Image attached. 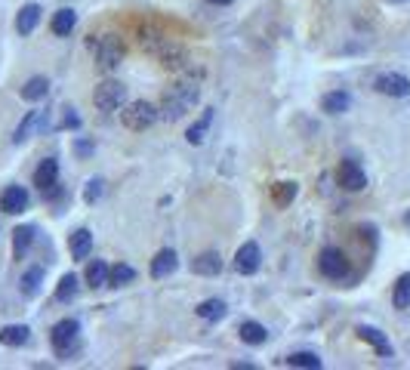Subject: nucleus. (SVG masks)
I'll list each match as a JSON object with an SVG mask.
<instances>
[{
    "instance_id": "8",
    "label": "nucleus",
    "mask_w": 410,
    "mask_h": 370,
    "mask_svg": "<svg viewBox=\"0 0 410 370\" xmlns=\"http://www.w3.org/2000/svg\"><path fill=\"white\" fill-rule=\"evenodd\" d=\"M47 124H49V118H47V111H28L25 118H22V124L16 127V136H13V142L16 145H22V142H28L31 136H38V133L47 130Z\"/></svg>"
},
{
    "instance_id": "17",
    "label": "nucleus",
    "mask_w": 410,
    "mask_h": 370,
    "mask_svg": "<svg viewBox=\"0 0 410 370\" xmlns=\"http://www.w3.org/2000/svg\"><path fill=\"white\" fill-rule=\"evenodd\" d=\"M210 124H213V108H204V111H200V118L189 127L185 139H189L191 145H200V142L207 139V133H210Z\"/></svg>"
},
{
    "instance_id": "39",
    "label": "nucleus",
    "mask_w": 410,
    "mask_h": 370,
    "mask_svg": "<svg viewBox=\"0 0 410 370\" xmlns=\"http://www.w3.org/2000/svg\"><path fill=\"white\" fill-rule=\"evenodd\" d=\"M395 3H401V0H395Z\"/></svg>"
},
{
    "instance_id": "28",
    "label": "nucleus",
    "mask_w": 410,
    "mask_h": 370,
    "mask_svg": "<svg viewBox=\"0 0 410 370\" xmlns=\"http://www.w3.org/2000/svg\"><path fill=\"white\" fill-rule=\"evenodd\" d=\"M77 290H81L77 275H62L59 278V287H56V300H59V303H71L77 296Z\"/></svg>"
},
{
    "instance_id": "15",
    "label": "nucleus",
    "mask_w": 410,
    "mask_h": 370,
    "mask_svg": "<svg viewBox=\"0 0 410 370\" xmlns=\"http://www.w3.org/2000/svg\"><path fill=\"white\" fill-rule=\"evenodd\" d=\"M191 272L194 275H204V278H213V275H219L222 272V259H219V253H200V256H194L191 259Z\"/></svg>"
},
{
    "instance_id": "2",
    "label": "nucleus",
    "mask_w": 410,
    "mask_h": 370,
    "mask_svg": "<svg viewBox=\"0 0 410 370\" xmlns=\"http://www.w3.org/2000/svg\"><path fill=\"white\" fill-rule=\"evenodd\" d=\"M198 99H200V90H198V83H191V81H179L176 87H170L167 92H164V99H161V118L164 120H182L189 111L198 105Z\"/></svg>"
},
{
    "instance_id": "14",
    "label": "nucleus",
    "mask_w": 410,
    "mask_h": 370,
    "mask_svg": "<svg viewBox=\"0 0 410 370\" xmlns=\"http://www.w3.org/2000/svg\"><path fill=\"white\" fill-rule=\"evenodd\" d=\"M28 207V191L22 188V185H10V188L0 195V210L10 213V216H16V213H22Z\"/></svg>"
},
{
    "instance_id": "12",
    "label": "nucleus",
    "mask_w": 410,
    "mask_h": 370,
    "mask_svg": "<svg viewBox=\"0 0 410 370\" xmlns=\"http://www.w3.org/2000/svg\"><path fill=\"white\" fill-rule=\"evenodd\" d=\"M355 333H358V339H364L367 346H373V352H377V355H383V358H392V343L386 339V333H383V330L361 324Z\"/></svg>"
},
{
    "instance_id": "25",
    "label": "nucleus",
    "mask_w": 410,
    "mask_h": 370,
    "mask_svg": "<svg viewBox=\"0 0 410 370\" xmlns=\"http://www.w3.org/2000/svg\"><path fill=\"white\" fill-rule=\"evenodd\" d=\"M40 284H43V268H40V266H31L25 275H22V281H19L22 296H38Z\"/></svg>"
},
{
    "instance_id": "31",
    "label": "nucleus",
    "mask_w": 410,
    "mask_h": 370,
    "mask_svg": "<svg viewBox=\"0 0 410 370\" xmlns=\"http://www.w3.org/2000/svg\"><path fill=\"white\" fill-rule=\"evenodd\" d=\"M392 303H395V309H407V305H410V272L401 275L398 281H395Z\"/></svg>"
},
{
    "instance_id": "30",
    "label": "nucleus",
    "mask_w": 410,
    "mask_h": 370,
    "mask_svg": "<svg viewBox=\"0 0 410 370\" xmlns=\"http://www.w3.org/2000/svg\"><path fill=\"white\" fill-rule=\"evenodd\" d=\"M129 281H136V268L127 266V262H118V266L108 272V287H124Z\"/></svg>"
},
{
    "instance_id": "6",
    "label": "nucleus",
    "mask_w": 410,
    "mask_h": 370,
    "mask_svg": "<svg viewBox=\"0 0 410 370\" xmlns=\"http://www.w3.org/2000/svg\"><path fill=\"white\" fill-rule=\"evenodd\" d=\"M77 333H81V324H77L74 318H62V321L49 330V343H53V348L59 352V358L71 355V348H74V343H77Z\"/></svg>"
},
{
    "instance_id": "29",
    "label": "nucleus",
    "mask_w": 410,
    "mask_h": 370,
    "mask_svg": "<svg viewBox=\"0 0 410 370\" xmlns=\"http://www.w3.org/2000/svg\"><path fill=\"white\" fill-rule=\"evenodd\" d=\"M226 312H228V305L222 300H204L198 305V315L204 318V321H222V318H226Z\"/></svg>"
},
{
    "instance_id": "38",
    "label": "nucleus",
    "mask_w": 410,
    "mask_h": 370,
    "mask_svg": "<svg viewBox=\"0 0 410 370\" xmlns=\"http://www.w3.org/2000/svg\"><path fill=\"white\" fill-rule=\"evenodd\" d=\"M404 225H407V229H410V213H407V216H404Z\"/></svg>"
},
{
    "instance_id": "35",
    "label": "nucleus",
    "mask_w": 410,
    "mask_h": 370,
    "mask_svg": "<svg viewBox=\"0 0 410 370\" xmlns=\"http://www.w3.org/2000/svg\"><path fill=\"white\" fill-rule=\"evenodd\" d=\"M62 130H77L81 127V118H77V111L74 108H62Z\"/></svg>"
},
{
    "instance_id": "24",
    "label": "nucleus",
    "mask_w": 410,
    "mask_h": 370,
    "mask_svg": "<svg viewBox=\"0 0 410 370\" xmlns=\"http://www.w3.org/2000/svg\"><path fill=\"white\" fill-rule=\"evenodd\" d=\"M28 339H31V330L25 324H10L0 330V343L3 346H25Z\"/></svg>"
},
{
    "instance_id": "34",
    "label": "nucleus",
    "mask_w": 410,
    "mask_h": 370,
    "mask_svg": "<svg viewBox=\"0 0 410 370\" xmlns=\"http://www.w3.org/2000/svg\"><path fill=\"white\" fill-rule=\"evenodd\" d=\"M99 198H102V179H90L84 188V201L86 204H96Z\"/></svg>"
},
{
    "instance_id": "20",
    "label": "nucleus",
    "mask_w": 410,
    "mask_h": 370,
    "mask_svg": "<svg viewBox=\"0 0 410 370\" xmlns=\"http://www.w3.org/2000/svg\"><path fill=\"white\" fill-rule=\"evenodd\" d=\"M349 105H352V96L345 90L327 92V96L321 99V108L327 111V115H342V111H349Z\"/></svg>"
},
{
    "instance_id": "4",
    "label": "nucleus",
    "mask_w": 410,
    "mask_h": 370,
    "mask_svg": "<svg viewBox=\"0 0 410 370\" xmlns=\"http://www.w3.org/2000/svg\"><path fill=\"white\" fill-rule=\"evenodd\" d=\"M161 118V111L155 108L151 102H145V99H139V102H129L124 111H120V124L127 127V130H133V133H142V130H148L155 120Z\"/></svg>"
},
{
    "instance_id": "10",
    "label": "nucleus",
    "mask_w": 410,
    "mask_h": 370,
    "mask_svg": "<svg viewBox=\"0 0 410 370\" xmlns=\"http://www.w3.org/2000/svg\"><path fill=\"white\" fill-rule=\"evenodd\" d=\"M259 266H262V250H259L256 241H247L235 256V272L237 275H256Z\"/></svg>"
},
{
    "instance_id": "33",
    "label": "nucleus",
    "mask_w": 410,
    "mask_h": 370,
    "mask_svg": "<svg viewBox=\"0 0 410 370\" xmlns=\"http://www.w3.org/2000/svg\"><path fill=\"white\" fill-rule=\"evenodd\" d=\"M297 182H278L275 188H271V198H275V204L278 207H287V204L293 201V198H297Z\"/></svg>"
},
{
    "instance_id": "27",
    "label": "nucleus",
    "mask_w": 410,
    "mask_h": 370,
    "mask_svg": "<svg viewBox=\"0 0 410 370\" xmlns=\"http://www.w3.org/2000/svg\"><path fill=\"white\" fill-rule=\"evenodd\" d=\"M108 272H111V268H108L102 259H96V262H90V266H86L84 278H86V284L96 290V287H108Z\"/></svg>"
},
{
    "instance_id": "26",
    "label": "nucleus",
    "mask_w": 410,
    "mask_h": 370,
    "mask_svg": "<svg viewBox=\"0 0 410 370\" xmlns=\"http://www.w3.org/2000/svg\"><path fill=\"white\" fill-rule=\"evenodd\" d=\"M47 92H49L47 77H31V81L22 87V99H25V102H40V99H47Z\"/></svg>"
},
{
    "instance_id": "3",
    "label": "nucleus",
    "mask_w": 410,
    "mask_h": 370,
    "mask_svg": "<svg viewBox=\"0 0 410 370\" xmlns=\"http://www.w3.org/2000/svg\"><path fill=\"white\" fill-rule=\"evenodd\" d=\"M90 49L96 53V62L102 71H114L124 59V40L118 34H102L99 40H90Z\"/></svg>"
},
{
    "instance_id": "37",
    "label": "nucleus",
    "mask_w": 410,
    "mask_h": 370,
    "mask_svg": "<svg viewBox=\"0 0 410 370\" xmlns=\"http://www.w3.org/2000/svg\"><path fill=\"white\" fill-rule=\"evenodd\" d=\"M210 3H216V6H228L232 0H210Z\"/></svg>"
},
{
    "instance_id": "5",
    "label": "nucleus",
    "mask_w": 410,
    "mask_h": 370,
    "mask_svg": "<svg viewBox=\"0 0 410 370\" xmlns=\"http://www.w3.org/2000/svg\"><path fill=\"white\" fill-rule=\"evenodd\" d=\"M93 102L99 111H118L127 102V87L120 81H102L93 92Z\"/></svg>"
},
{
    "instance_id": "1",
    "label": "nucleus",
    "mask_w": 410,
    "mask_h": 370,
    "mask_svg": "<svg viewBox=\"0 0 410 370\" xmlns=\"http://www.w3.org/2000/svg\"><path fill=\"white\" fill-rule=\"evenodd\" d=\"M139 44L148 56H155L164 68H185V47L179 40H173L170 34L155 31V28H142Z\"/></svg>"
},
{
    "instance_id": "7",
    "label": "nucleus",
    "mask_w": 410,
    "mask_h": 370,
    "mask_svg": "<svg viewBox=\"0 0 410 370\" xmlns=\"http://www.w3.org/2000/svg\"><path fill=\"white\" fill-rule=\"evenodd\" d=\"M318 268H321L324 278L340 281V278L349 275V259H345V253L336 250V247H324L321 256H318Z\"/></svg>"
},
{
    "instance_id": "19",
    "label": "nucleus",
    "mask_w": 410,
    "mask_h": 370,
    "mask_svg": "<svg viewBox=\"0 0 410 370\" xmlns=\"http://www.w3.org/2000/svg\"><path fill=\"white\" fill-rule=\"evenodd\" d=\"M176 266H179V259H176V253L173 250H161L151 259V278H167L176 272Z\"/></svg>"
},
{
    "instance_id": "22",
    "label": "nucleus",
    "mask_w": 410,
    "mask_h": 370,
    "mask_svg": "<svg viewBox=\"0 0 410 370\" xmlns=\"http://www.w3.org/2000/svg\"><path fill=\"white\" fill-rule=\"evenodd\" d=\"M31 244H34V225H19L13 232V256L22 259V256L31 250Z\"/></svg>"
},
{
    "instance_id": "23",
    "label": "nucleus",
    "mask_w": 410,
    "mask_h": 370,
    "mask_svg": "<svg viewBox=\"0 0 410 370\" xmlns=\"http://www.w3.org/2000/svg\"><path fill=\"white\" fill-rule=\"evenodd\" d=\"M237 337H241L247 346H262L265 339H269V330H265L259 321H244L241 330H237Z\"/></svg>"
},
{
    "instance_id": "11",
    "label": "nucleus",
    "mask_w": 410,
    "mask_h": 370,
    "mask_svg": "<svg viewBox=\"0 0 410 370\" xmlns=\"http://www.w3.org/2000/svg\"><path fill=\"white\" fill-rule=\"evenodd\" d=\"M336 179H340V185L345 191H361L367 185V173L358 167L355 161H342L340 170H336Z\"/></svg>"
},
{
    "instance_id": "16",
    "label": "nucleus",
    "mask_w": 410,
    "mask_h": 370,
    "mask_svg": "<svg viewBox=\"0 0 410 370\" xmlns=\"http://www.w3.org/2000/svg\"><path fill=\"white\" fill-rule=\"evenodd\" d=\"M68 250H71V256H74V259H86V256H90V250H93V234H90V229L71 232V234H68Z\"/></svg>"
},
{
    "instance_id": "18",
    "label": "nucleus",
    "mask_w": 410,
    "mask_h": 370,
    "mask_svg": "<svg viewBox=\"0 0 410 370\" xmlns=\"http://www.w3.org/2000/svg\"><path fill=\"white\" fill-rule=\"evenodd\" d=\"M40 22V6L38 3H25L19 10V16H16V31L19 34H31L34 28H38Z\"/></svg>"
},
{
    "instance_id": "36",
    "label": "nucleus",
    "mask_w": 410,
    "mask_h": 370,
    "mask_svg": "<svg viewBox=\"0 0 410 370\" xmlns=\"http://www.w3.org/2000/svg\"><path fill=\"white\" fill-rule=\"evenodd\" d=\"M93 152H96V148H93V142H86V139H77V142H74V154H77L81 161H86Z\"/></svg>"
},
{
    "instance_id": "32",
    "label": "nucleus",
    "mask_w": 410,
    "mask_h": 370,
    "mask_svg": "<svg viewBox=\"0 0 410 370\" xmlns=\"http://www.w3.org/2000/svg\"><path fill=\"white\" fill-rule=\"evenodd\" d=\"M287 364H290V367H308V370H321V364H324V361H321L315 352H293V355H287Z\"/></svg>"
},
{
    "instance_id": "21",
    "label": "nucleus",
    "mask_w": 410,
    "mask_h": 370,
    "mask_svg": "<svg viewBox=\"0 0 410 370\" xmlns=\"http://www.w3.org/2000/svg\"><path fill=\"white\" fill-rule=\"evenodd\" d=\"M74 25H77L74 10H59L53 16V22H49V31H53L56 38H68V34L74 31Z\"/></svg>"
},
{
    "instance_id": "9",
    "label": "nucleus",
    "mask_w": 410,
    "mask_h": 370,
    "mask_svg": "<svg viewBox=\"0 0 410 370\" xmlns=\"http://www.w3.org/2000/svg\"><path fill=\"white\" fill-rule=\"evenodd\" d=\"M373 87H377V92H383V96H392V99H404V96H410V81H407L404 74H398V71L379 74L377 81H373Z\"/></svg>"
},
{
    "instance_id": "13",
    "label": "nucleus",
    "mask_w": 410,
    "mask_h": 370,
    "mask_svg": "<svg viewBox=\"0 0 410 370\" xmlns=\"http://www.w3.org/2000/svg\"><path fill=\"white\" fill-rule=\"evenodd\" d=\"M34 185H38L40 191H53L56 185H59V163H56L53 158H47V161H40V167L34 170Z\"/></svg>"
}]
</instances>
